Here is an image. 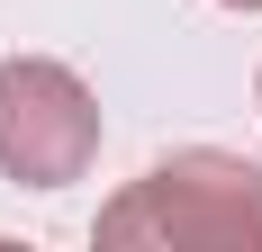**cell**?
Here are the masks:
<instances>
[{
    "label": "cell",
    "mask_w": 262,
    "mask_h": 252,
    "mask_svg": "<svg viewBox=\"0 0 262 252\" xmlns=\"http://www.w3.org/2000/svg\"><path fill=\"white\" fill-rule=\"evenodd\" d=\"M100 243H163V252H262V162L217 144L163 153L100 207Z\"/></svg>",
    "instance_id": "1"
},
{
    "label": "cell",
    "mask_w": 262,
    "mask_h": 252,
    "mask_svg": "<svg viewBox=\"0 0 262 252\" xmlns=\"http://www.w3.org/2000/svg\"><path fill=\"white\" fill-rule=\"evenodd\" d=\"M100 162V99L73 63L9 54L0 63V171L18 189H63Z\"/></svg>",
    "instance_id": "2"
},
{
    "label": "cell",
    "mask_w": 262,
    "mask_h": 252,
    "mask_svg": "<svg viewBox=\"0 0 262 252\" xmlns=\"http://www.w3.org/2000/svg\"><path fill=\"white\" fill-rule=\"evenodd\" d=\"M226 9H262V0H226Z\"/></svg>",
    "instance_id": "3"
}]
</instances>
